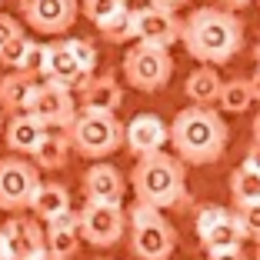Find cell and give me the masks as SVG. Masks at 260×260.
I'll return each mask as SVG.
<instances>
[{"mask_svg": "<svg viewBox=\"0 0 260 260\" xmlns=\"http://www.w3.org/2000/svg\"><path fill=\"white\" fill-rule=\"evenodd\" d=\"M197 237L207 250H227V247H244L247 234L237 214H230L223 207H204L197 214Z\"/></svg>", "mask_w": 260, "mask_h": 260, "instance_id": "8fae6325", "label": "cell"}, {"mask_svg": "<svg viewBox=\"0 0 260 260\" xmlns=\"http://www.w3.org/2000/svg\"><path fill=\"white\" fill-rule=\"evenodd\" d=\"M23 50H27V37H23V34H17L14 40H7V44L0 47V63H4V67H10V70H17V67H20Z\"/></svg>", "mask_w": 260, "mask_h": 260, "instance_id": "4dcf8cb0", "label": "cell"}, {"mask_svg": "<svg viewBox=\"0 0 260 260\" xmlns=\"http://www.w3.org/2000/svg\"><path fill=\"white\" fill-rule=\"evenodd\" d=\"M170 74H174V60H170L167 47H150V44H134L123 54V77L130 87H137L144 93H153L167 87Z\"/></svg>", "mask_w": 260, "mask_h": 260, "instance_id": "8992f818", "label": "cell"}, {"mask_svg": "<svg viewBox=\"0 0 260 260\" xmlns=\"http://www.w3.org/2000/svg\"><path fill=\"white\" fill-rule=\"evenodd\" d=\"M67 137L80 157L87 160H104L114 150L123 147V123L110 110H87L80 107L74 120L67 123Z\"/></svg>", "mask_w": 260, "mask_h": 260, "instance_id": "277c9868", "label": "cell"}, {"mask_svg": "<svg viewBox=\"0 0 260 260\" xmlns=\"http://www.w3.org/2000/svg\"><path fill=\"white\" fill-rule=\"evenodd\" d=\"M170 130L157 114H137L134 120L123 127V144L134 157H147L153 150H164Z\"/></svg>", "mask_w": 260, "mask_h": 260, "instance_id": "9a60e30c", "label": "cell"}, {"mask_svg": "<svg viewBox=\"0 0 260 260\" xmlns=\"http://www.w3.org/2000/svg\"><path fill=\"white\" fill-rule=\"evenodd\" d=\"M240 167H247V170H253V174H260V144L253 140V147L247 150V157H244V164Z\"/></svg>", "mask_w": 260, "mask_h": 260, "instance_id": "836d02e7", "label": "cell"}, {"mask_svg": "<svg viewBox=\"0 0 260 260\" xmlns=\"http://www.w3.org/2000/svg\"><path fill=\"white\" fill-rule=\"evenodd\" d=\"M17 34H23V30H20V23H17V17L0 14V47L7 44V40H14Z\"/></svg>", "mask_w": 260, "mask_h": 260, "instance_id": "1f68e13d", "label": "cell"}, {"mask_svg": "<svg viewBox=\"0 0 260 260\" xmlns=\"http://www.w3.org/2000/svg\"><path fill=\"white\" fill-rule=\"evenodd\" d=\"M130 187L140 204H150L157 210H167L187 200V174L184 160L174 153L153 150L147 157H137V167L130 170Z\"/></svg>", "mask_w": 260, "mask_h": 260, "instance_id": "3957f363", "label": "cell"}, {"mask_svg": "<svg viewBox=\"0 0 260 260\" xmlns=\"http://www.w3.org/2000/svg\"><path fill=\"white\" fill-rule=\"evenodd\" d=\"M180 40L187 54L200 63H227L244 47V20L227 7H200L180 23Z\"/></svg>", "mask_w": 260, "mask_h": 260, "instance_id": "6da1fadb", "label": "cell"}, {"mask_svg": "<svg viewBox=\"0 0 260 260\" xmlns=\"http://www.w3.org/2000/svg\"><path fill=\"white\" fill-rule=\"evenodd\" d=\"M44 123L37 120V117L30 114V110H17V114H10L7 127H4V134L0 137L7 140V147L14 153H34V147L40 144V137H44Z\"/></svg>", "mask_w": 260, "mask_h": 260, "instance_id": "e0dca14e", "label": "cell"}, {"mask_svg": "<svg viewBox=\"0 0 260 260\" xmlns=\"http://www.w3.org/2000/svg\"><path fill=\"white\" fill-rule=\"evenodd\" d=\"M253 60H257V67H260V40H257V47H253Z\"/></svg>", "mask_w": 260, "mask_h": 260, "instance_id": "ab89813d", "label": "cell"}, {"mask_svg": "<svg viewBox=\"0 0 260 260\" xmlns=\"http://www.w3.org/2000/svg\"><path fill=\"white\" fill-rule=\"evenodd\" d=\"M67 44H70V50H74L77 63H80L87 74H93V67H97V47H93L90 40H84V37H70Z\"/></svg>", "mask_w": 260, "mask_h": 260, "instance_id": "f1b7e54d", "label": "cell"}, {"mask_svg": "<svg viewBox=\"0 0 260 260\" xmlns=\"http://www.w3.org/2000/svg\"><path fill=\"white\" fill-rule=\"evenodd\" d=\"M257 4H260V0H257Z\"/></svg>", "mask_w": 260, "mask_h": 260, "instance_id": "f6af8a7d", "label": "cell"}, {"mask_svg": "<svg viewBox=\"0 0 260 260\" xmlns=\"http://www.w3.org/2000/svg\"><path fill=\"white\" fill-rule=\"evenodd\" d=\"M67 153H70L67 127H47L30 157H34V167L37 170H60L67 164Z\"/></svg>", "mask_w": 260, "mask_h": 260, "instance_id": "ffe728a7", "label": "cell"}, {"mask_svg": "<svg viewBox=\"0 0 260 260\" xmlns=\"http://www.w3.org/2000/svg\"><path fill=\"white\" fill-rule=\"evenodd\" d=\"M30 260H63V257H57V253H50V250L44 247V250H40V253H34Z\"/></svg>", "mask_w": 260, "mask_h": 260, "instance_id": "74e56055", "label": "cell"}, {"mask_svg": "<svg viewBox=\"0 0 260 260\" xmlns=\"http://www.w3.org/2000/svg\"><path fill=\"white\" fill-rule=\"evenodd\" d=\"M217 107L220 114H244L250 110L253 104V93H250V84L244 77H234V80H220V90H217Z\"/></svg>", "mask_w": 260, "mask_h": 260, "instance_id": "cb8c5ba5", "label": "cell"}, {"mask_svg": "<svg viewBox=\"0 0 260 260\" xmlns=\"http://www.w3.org/2000/svg\"><path fill=\"white\" fill-rule=\"evenodd\" d=\"M247 84H250V93H253V100H260V67H257V74H253L250 80H247Z\"/></svg>", "mask_w": 260, "mask_h": 260, "instance_id": "d590c367", "label": "cell"}, {"mask_svg": "<svg viewBox=\"0 0 260 260\" xmlns=\"http://www.w3.org/2000/svg\"><path fill=\"white\" fill-rule=\"evenodd\" d=\"M220 4H223L227 10H240V7H247L250 0H220Z\"/></svg>", "mask_w": 260, "mask_h": 260, "instance_id": "8d00e7d4", "label": "cell"}, {"mask_svg": "<svg viewBox=\"0 0 260 260\" xmlns=\"http://www.w3.org/2000/svg\"><path fill=\"white\" fill-rule=\"evenodd\" d=\"M250 130H253V140H257V144H260V114L253 117V127H250Z\"/></svg>", "mask_w": 260, "mask_h": 260, "instance_id": "f35d334b", "label": "cell"}, {"mask_svg": "<svg viewBox=\"0 0 260 260\" xmlns=\"http://www.w3.org/2000/svg\"><path fill=\"white\" fill-rule=\"evenodd\" d=\"M217 90H220V74H217L210 63L197 67L184 80V93L190 97V104H200V107H210L217 100Z\"/></svg>", "mask_w": 260, "mask_h": 260, "instance_id": "603a6c76", "label": "cell"}, {"mask_svg": "<svg viewBox=\"0 0 260 260\" xmlns=\"http://www.w3.org/2000/svg\"><path fill=\"white\" fill-rule=\"evenodd\" d=\"M30 210L37 214V220H54V217L67 214L70 210V190L63 184H37V190H34L30 197Z\"/></svg>", "mask_w": 260, "mask_h": 260, "instance_id": "44dd1931", "label": "cell"}, {"mask_svg": "<svg viewBox=\"0 0 260 260\" xmlns=\"http://www.w3.org/2000/svg\"><path fill=\"white\" fill-rule=\"evenodd\" d=\"M0 4H4V0H0Z\"/></svg>", "mask_w": 260, "mask_h": 260, "instance_id": "ee69618b", "label": "cell"}, {"mask_svg": "<svg viewBox=\"0 0 260 260\" xmlns=\"http://www.w3.org/2000/svg\"><path fill=\"white\" fill-rule=\"evenodd\" d=\"M230 197L237 207H247V204H257L260 200V174L247 167H237L230 174Z\"/></svg>", "mask_w": 260, "mask_h": 260, "instance_id": "d4e9b609", "label": "cell"}, {"mask_svg": "<svg viewBox=\"0 0 260 260\" xmlns=\"http://www.w3.org/2000/svg\"><path fill=\"white\" fill-rule=\"evenodd\" d=\"M0 134H4V114H0Z\"/></svg>", "mask_w": 260, "mask_h": 260, "instance_id": "b9f144b4", "label": "cell"}, {"mask_svg": "<svg viewBox=\"0 0 260 260\" xmlns=\"http://www.w3.org/2000/svg\"><path fill=\"white\" fill-rule=\"evenodd\" d=\"M180 23L184 20H177V10H164V7L147 4V7L134 10V40L170 50L180 40Z\"/></svg>", "mask_w": 260, "mask_h": 260, "instance_id": "7c38bea8", "label": "cell"}, {"mask_svg": "<svg viewBox=\"0 0 260 260\" xmlns=\"http://www.w3.org/2000/svg\"><path fill=\"white\" fill-rule=\"evenodd\" d=\"M0 260H7V250H4V240H0Z\"/></svg>", "mask_w": 260, "mask_h": 260, "instance_id": "60d3db41", "label": "cell"}, {"mask_svg": "<svg viewBox=\"0 0 260 260\" xmlns=\"http://www.w3.org/2000/svg\"><path fill=\"white\" fill-rule=\"evenodd\" d=\"M153 7H164V10H180L187 0H150Z\"/></svg>", "mask_w": 260, "mask_h": 260, "instance_id": "e575fe53", "label": "cell"}, {"mask_svg": "<svg viewBox=\"0 0 260 260\" xmlns=\"http://www.w3.org/2000/svg\"><path fill=\"white\" fill-rule=\"evenodd\" d=\"M0 240H4L7 260H30L34 253L44 250V227L37 220H30V217L14 214L0 227Z\"/></svg>", "mask_w": 260, "mask_h": 260, "instance_id": "4fadbf2b", "label": "cell"}, {"mask_svg": "<svg viewBox=\"0 0 260 260\" xmlns=\"http://www.w3.org/2000/svg\"><path fill=\"white\" fill-rule=\"evenodd\" d=\"M257 260H260V240H257Z\"/></svg>", "mask_w": 260, "mask_h": 260, "instance_id": "7bdbcfd3", "label": "cell"}, {"mask_svg": "<svg viewBox=\"0 0 260 260\" xmlns=\"http://www.w3.org/2000/svg\"><path fill=\"white\" fill-rule=\"evenodd\" d=\"M44 57H47V44H37V40H27V50H23V57H20V67H17V70H23V74H34V77H40V74H44Z\"/></svg>", "mask_w": 260, "mask_h": 260, "instance_id": "83f0119b", "label": "cell"}, {"mask_svg": "<svg viewBox=\"0 0 260 260\" xmlns=\"http://www.w3.org/2000/svg\"><path fill=\"white\" fill-rule=\"evenodd\" d=\"M130 227V250L137 260H167L177 247V234L170 220L150 204H134L127 214Z\"/></svg>", "mask_w": 260, "mask_h": 260, "instance_id": "5b68a950", "label": "cell"}, {"mask_svg": "<svg viewBox=\"0 0 260 260\" xmlns=\"http://www.w3.org/2000/svg\"><path fill=\"white\" fill-rule=\"evenodd\" d=\"M27 110L44 127H67L77 114V100L74 90H67V87L54 84V80H37L30 100H27Z\"/></svg>", "mask_w": 260, "mask_h": 260, "instance_id": "9c48e42d", "label": "cell"}, {"mask_svg": "<svg viewBox=\"0 0 260 260\" xmlns=\"http://www.w3.org/2000/svg\"><path fill=\"white\" fill-rule=\"evenodd\" d=\"M34 87H37V77H34V74L10 70V74L0 80V110H7V114L27 110V100H30Z\"/></svg>", "mask_w": 260, "mask_h": 260, "instance_id": "7402d4cb", "label": "cell"}, {"mask_svg": "<svg viewBox=\"0 0 260 260\" xmlns=\"http://www.w3.org/2000/svg\"><path fill=\"white\" fill-rule=\"evenodd\" d=\"M77 227H80V240L93 247H114L123 237L127 227V214L120 204H107V200H87L84 210L77 214Z\"/></svg>", "mask_w": 260, "mask_h": 260, "instance_id": "52a82bcc", "label": "cell"}, {"mask_svg": "<svg viewBox=\"0 0 260 260\" xmlns=\"http://www.w3.org/2000/svg\"><path fill=\"white\" fill-rule=\"evenodd\" d=\"M210 260H247L244 247H227V250H210Z\"/></svg>", "mask_w": 260, "mask_h": 260, "instance_id": "d6a6232c", "label": "cell"}, {"mask_svg": "<svg viewBox=\"0 0 260 260\" xmlns=\"http://www.w3.org/2000/svg\"><path fill=\"white\" fill-rule=\"evenodd\" d=\"M167 130L184 164H214L227 150V120L214 107H184Z\"/></svg>", "mask_w": 260, "mask_h": 260, "instance_id": "7a4b0ae2", "label": "cell"}, {"mask_svg": "<svg viewBox=\"0 0 260 260\" xmlns=\"http://www.w3.org/2000/svg\"><path fill=\"white\" fill-rule=\"evenodd\" d=\"M44 247L57 257L70 260L80 247V227H77V214L67 210V214L54 217V220H47V230H44Z\"/></svg>", "mask_w": 260, "mask_h": 260, "instance_id": "ac0fdd59", "label": "cell"}, {"mask_svg": "<svg viewBox=\"0 0 260 260\" xmlns=\"http://www.w3.org/2000/svg\"><path fill=\"white\" fill-rule=\"evenodd\" d=\"M40 184V174L30 160H23L20 153L0 160V210L20 214L30 207V197Z\"/></svg>", "mask_w": 260, "mask_h": 260, "instance_id": "ba28073f", "label": "cell"}, {"mask_svg": "<svg viewBox=\"0 0 260 260\" xmlns=\"http://www.w3.org/2000/svg\"><path fill=\"white\" fill-rule=\"evenodd\" d=\"M84 193L87 200H107V204H120L123 200V174L114 164L97 160L84 174Z\"/></svg>", "mask_w": 260, "mask_h": 260, "instance_id": "2e32d148", "label": "cell"}, {"mask_svg": "<svg viewBox=\"0 0 260 260\" xmlns=\"http://www.w3.org/2000/svg\"><path fill=\"white\" fill-rule=\"evenodd\" d=\"M100 34H104V40H110V44H127V40H134V10L123 7L120 14H114L104 27H97Z\"/></svg>", "mask_w": 260, "mask_h": 260, "instance_id": "484cf974", "label": "cell"}, {"mask_svg": "<svg viewBox=\"0 0 260 260\" xmlns=\"http://www.w3.org/2000/svg\"><path fill=\"white\" fill-rule=\"evenodd\" d=\"M20 14L37 34H67L80 14V0H20Z\"/></svg>", "mask_w": 260, "mask_h": 260, "instance_id": "30bf717a", "label": "cell"}, {"mask_svg": "<svg viewBox=\"0 0 260 260\" xmlns=\"http://www.w3.org/2000/svg\"><path fill=\"white\" fill-rule=\"evenodd\" d=\"M123 7H127V0H80V10H84V17L93 27H104V23L114 14H120Z\"/></svg>", "mask_w": 260, "mask_h": 260, "instance_id": "4316f807", "label": "cell"}, {"mask_svg": "<svg viewBox=\"0 0 260 260\" xmlns=\"http://www.w3.org/2000/svg\"><path fill=\"white\" fill-rule=\"evenodd\" d=\"M80 100H84L87 110H110V114H117V107L123 104V87L114 74H100V77L90 74V80L80 87Z\"/></svg>", "mask_w": 260, "mask_h": 260, "instance_id": "d6986e66", "label": "cell"}, {"mask_svg": "<svg viewBox=\"0 0 260 260\" xmlns=\"http://www.w3.org/2000/svg\"><path fill=\"white\" fill-rule=\"evenodd\" d=\"M44 80H54V84L67 87V90H80V87L90 80L80 63H77L74 50H70L67 40H57V44H47V57H44Z\"/></svg>", "mask_w": 260, "mask_h": 260, "instance_id": "5bb4252c", "label": "cell"}, {"mask_svg": "<svg viewBox=\"0 0 260 260\" xmlns=\"http://www.w3.org/2000/svg\"><path fill=\"white\" fill-rule=\"evenodd\" d=\"M237 220H240L247 237L260 240V200L257 204H247V207H237Z\"/></svg>", "mask_w": 260, "mask_h": 260, "instance_id": "f546056e", "label": "cell"}]
</instances>
